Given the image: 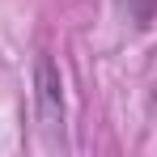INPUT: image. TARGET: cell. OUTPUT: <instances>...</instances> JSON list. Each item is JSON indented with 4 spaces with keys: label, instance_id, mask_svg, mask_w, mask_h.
Masks as SVG:
<instances>
[{
    "label": "cell",
    "instance_id": "7a4b0ae2",
    "mask_svg": "<svg viewBox=\"0 0 157 157\" xmlns=\"http://www.w3.org/2000/svg\"><path fill=\"white\" fill-rule=\"evenodd\" d=\"M132 13H136V26H149V17H153V9H157V0H123Z\"/></svg>",
    "mask_w": 157,
    "mask_h": 157
},
{
    "label": "cell",
    "instance_id": "6da1fadb",
    "mask_svg": "<svg viewBox=\"0 0 157 157\" xmlns=\"http://www.w3.org/2000/svg\"><path fill=\"white\" fill-rule=\"evenodd\" d=\"M34 85H38V119H43L47 132H55L64 123V94H59V72H55L51 55H38Z\"/></svg>",
    "mask_w": 157,
    "mask_h": 157
}]
</instances>
